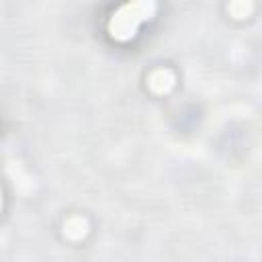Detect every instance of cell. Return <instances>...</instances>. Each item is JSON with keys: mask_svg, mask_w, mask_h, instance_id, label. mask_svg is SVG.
Masks as SVG:
<instances>
[{"mask_svg": "<svg viewBox=\"0 0 262 262\" xmlns=\"http://www.w3.org/2000/svg\"><path fill=\"white\" fill-rule=\"evenodd\" d=\"M156 12V4L154 2H129L123 4L108 20V33L119 39V41H127L135 35L137 27L143 20H149L151 14Z\"/></svg>", "mask_w": 262, "mask_h": 262, "instance_id": "obj_1", "label": "cell"}]
</instances>
